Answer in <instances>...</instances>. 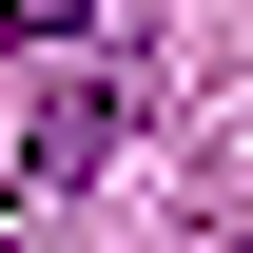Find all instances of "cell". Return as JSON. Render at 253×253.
Returning a JSON list of instances; mask_svg holds the SVG:
<instances>
[{
    "label": "cell",
    "instance_id": "6da1fadb",
    "mask_svg": "<svg viewBox=\"0 0 253 253\" xmlns=\"http://www.w3.org/2000/svg\"><path fill=\"white\" fill-rule=\"evenodd\" d=\"M0 20H20V39H78V20H97V0H0Z\"/></svg>",
    "mask_w": 253,
    "mask_h": 253
},
{
    "label": "cell",
    "instance_id": "7a4b0ae2",
    "mask_svg": "<svg viewBox=\"0 0 253 253\" xmlns=\"http://www.w3.org/2000/svg\"><path fill=\"white\" fill-rule=\"evenodd\" d=\"M234 253H253V234H234Z\"/></svg>",
    "mask_w": 253,
    "mask_h": 253
}]
</instances>
